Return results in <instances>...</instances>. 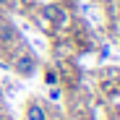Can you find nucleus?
<instances>
[{"instance_id":"f257e3e1","label":"nucleus","mask_w":120,"mask_h":120,"mask_svg":"<svg viewBox=\"0 0 120 120\" xmlns=\"http://www.w3.org/2000/svg\"><path fill=\"white\" fill-rule=\"evenodd\" d=\"M13 65H16V71L21 73V76H29V73H31V71L37 68V63H34V57H31L29 52H21V55L16 57V63H13Z\"/></svg>"},{"instance_id":"20e7f679","label":"nucleus","mask_w":120,"mask_h":120,"mask_svg":"<svg viewBox=\"0 0 120 120\" xmlns=\"http://www.w3.org/2000/svg\"><path fill=\"white\" fill-rule=\"evenodd\" d=\"M13 3V0H0V5H11Z\"/></svg>"},{"instance_id":"7ed1b4c3","label":"nucleus","mask_w":120,"mask_h":120,"mask_svg":"<svg viewBox=\"0 0 120 120\" xmlns=\"http://www.w3.org/2000/svg\"><path fill=\"white\" fill-rule=\"evenodd\" d=\"M45 84H50V86H55V84H57V73H52V71H50V73L45 76Z\"/></svg>"},{"instance_id":"f03ea898","label":"nucleus","mask_w":120,"mask_h":120,"mask_svg":"<svg viewBox=\"0 0 120 120\" xmlns=\"http://www.w3.org/2000/svg\"><path fill=\"white\" fill-rule=\"evenodd\" d=\"M26 120H47V115H45V110L39 107V105H29V110H26Z\"/></svg>"}]
</instances>
